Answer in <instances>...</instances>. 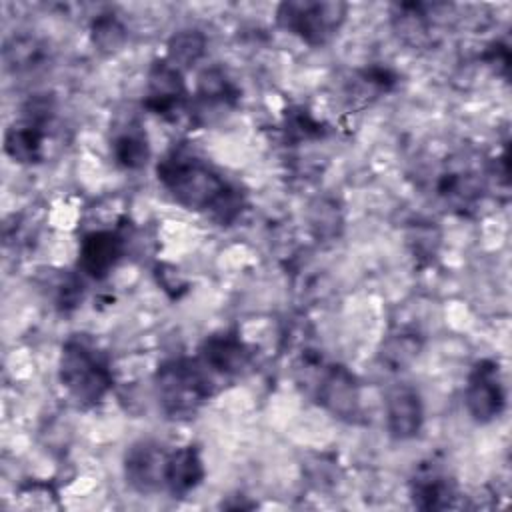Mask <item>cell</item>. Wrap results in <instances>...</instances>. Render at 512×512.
Masks as SVG:
<instances>
[{
  "label": "cell",
  "mask_w": 512,
  "mask_h": 512,
  "mask_svg": "<svg viewBox=\"0 0 512 512\" xmlns=\"http://www.w3.org/2000/svg\"><path fill=\"white\" fill-rule=\"evenodd\" d=\"M160 186L186 210L204 212L220 226L232 224L244 210V194L212 164L188 148H172L156 164Z\"/></svg>",
  "instance_id": "obj_1"
},
{
  "label": "cell",
  "mask_w": 512,
  "mask_h": 512,
  "mask_svg": "<svg viewBox=\"0 0 512 512\" xmlns=\"http://www.w3.org/2000/svg\"><path fill=\"white\" fill-rule=\"evenodd\" d=\"M154 394L172 420H188L214 394L210 370L198 358H168L154 374Z\"/></svg>",
  "instance_id": "obj_2"
},
{
  "label": "cell",
  "mask_w": 512,
  "mask_h": 512,
  "mask_svg": "<svg viewBox=\"0 0 512 512\" xmlns=\"http://www.w3.org/2000/svg\"><path fill=\"white\" fill-rule=\"evenodd\" d=\"M58 378L70 398L82 408L100 404L114 384L106 352L84 336H72L64 342L58 360Z\"/></svg>",
  "instance_id": "obj_3"
},
{
  "label": "cell",
  "mask_w": 512,
  "mask_h": 512,
  "mask_svg": "<svg viewBox=\"0 0 512 512\" xmlns=\"http://www.w3.org/2000/svg\"><path fill=\"white\" fill-rule=\"evenodd\" d=\"M346 16L348 4L340 0H286L276 8V24L308 46L328 44Z\"/></svg>",
  "instance_id": "obj_4"
},
{
  "label": "cell",
  "mask_w": 512,
  "mask_h": 512,
  "mask_svg": "<svg viewBox=\"0 0 512 512\" xmlns=\"http://www.w3.org/2000/svg\"><path fill=\"white\" fill-rule=\"evenodd\" d=\"M52 118L54 100L48 94L32 96L22 108V118L6 130L4 152L18 164L42 162Z\"/></svg>",
  "instance_id": "obj_5"
},
{
  "label": "cell",
  "mask_w": 512,
  "mask_h": 512,
  "mask_svg": "<svg viewBox=\"0 0 512 512\" xmlns=\"http://www.w3.org/2000/svg\"><path fill=\"white\" fill-rule=\"evenodd\" d=\"M312 392L316 402L332 416L354 422L360 416V384L342 364H318L314 368Z\"/></svg>",
  "instance_id": "obj_6"
},
{
  "label": "cell",
  "mask_w": 512,
  "mask_h": 512,
  "mask_svg": "<svg viewBox=\"0 0 512 512\" xmlns=\"http://www.w3.org/2000/svg\"><path fill=\"white\" fill-rule=\"evenodd\" d=\"M464 404L476 422L498 418L506 406V392L494 360H480L472 366L464 388Z\"/></svg>",
  "instance_id": "obj_7"
},
{
  "label": "cell",
  "mask_w": 512,
  "mask_h": 512,
  "mask_svg": "<svg viewBox=\"0 0 512 512\" xmlns=\"http://www.w3.org/2000/svg\"><path fill=\"white\" fill-rule=\"evenodd\" d=\"M186 104V84L182 70L170 64L166 58L154 60L146 74V94L144 108L166 120L176 118V114Z\"/></svg>",
  "instance_id": "obj_8"
},
{
  "label": "cell",
  "mask_w": 512,
  "mask_h": 512,
  "mask_svg": "<svg viewBox=\"0 0 512 512\" xmlns=\"http://www.w3.org/2000/svg\"><path fill=\"white\" fill-rule=\"evenodd\" d=\"M168 450L156 440H138L124 454V478L138 494H154L164 488Z\"/></svg>",
  "instance_id": "obj_9"
},
{
  "label": "cell",
  "mask_w": 512,
  "mask_h": 512,
  "mask_svg": "<svg viewBox=\"0 0 512 512\" xmlns=\"http://www.w3.org/2000/svg\"><path fill=\"white\" fill-rule=\"evenodd\" d=\"M410 498L420 510H446L454 506L458 490L444 462L430 456L416 466L410 480Z\"/></svg>",
  "instance_id": "obj_10"
},
{
  "label": "cell",
  "mask_w": 512,
  "mask_h": 512,
  "mask_svg": "<svg viewBox=\"0 0 512 512\" xmlns=\"http://www.w3.org/2000/svg\"><path fill=\"white\" fill-rule=\"evenodd\" d=\"M126 252V236L116 230H92L80 240L78 268L94 278L104 280Z\"/></svg>",
  "instance_id": "obj_11"
},
{
  "label": "cell",
  "mask_w": 512,
  "mask_h": 512,
  "mask_svg": "<svg viewBox=\"0 0 512 512\" xmlns=\"http://www.w3.org/2000/svg\"><path fill=\"white\" fill-rule=\"evenodd\" d=\"M386 428L394 440H410L418 436L424 424V406L416 388L396 384L386 392L384 400Z\"/></svg>",
  "instance_id": "obj_12"
},
{
  "label": "cell",
  "mask_w": 512,
  "mask_h": 512,
  "mask_svg": "<svg viewBox=\"0 0 512 512\" xmlns=\"http://www.w3.org/2000/svg\"><path fill=\"white\" fill-rule=\"evenodd\" d=\"M198 360L210 374L238 376L250 366L252 350L236 332H218L202 342Z\"/></svg>",
  "instance_id": "obj_13"
},
{
  "label": "cell",
  "mask_w": 512,
  "mask_h": 512,
  "mask_svg": "<svg viewBox=\"0 0 512 512\" xmlns=\"http://www.w3.org/2000/svg\"><path fill=\"white\" fill-rule=\"evenodd\" d=\"M440 4L400 2L392 6V30L398 40L410 48H428L434 42L436 12Z\"/></svg>",
  "instance_id": "obj_14"
},
{
  "label": "cell",
  "mask_w": 512,
  "mask_h": 512,
  "mask_svg": "<svg viewBox=\"0 0 512 512\" xmlns=\"http://www.w3.org/2000/svg\"><path fill=\"white\" fill-rule=\"evenodd\" d=\"M484 190L482 174L468 164L446 166L436 180L438 196L454 208H470Z\"/></svg>",
  "instance_id": "obj_15"
},
{
  "label": "cell",
  "mask_w": 512,
  "mask_h": 512,
  "mask_svg": "<svg viewBox=\"0 0 512 512\" xmlns=\"http://www.w3.org/2000/svg\"><path fill=\"white\" fill-rule=\"evenodd\" d=\"M202 478H204V462L196 446L188 444L168 454L164 488L174 498H182L190 494L202 482Z\"/></svg>",
  "instance_id": "obj_16"
},
{
  "label": "cell",
  "mask_w": 512,
  "mask_h": 512,
  "mask_svg": "<svg viewBox=\"0 0 512 512\" xmlns=\"http://www.w3.org/2000/svg\"><path fill=\"white\" fill-rule=\"evenodd\" d=\"M238 98H240V90L222 68L210 66L200 72L198 84H196L198 114H208V110L210 114L230 110L238 104Z\"/></svg>",
  "instance_id": "obj_17"
},
{
  "label": "cell",
  "mask_w": 512,
  "mask_h": 512,
  "mask_svg": "<svg viewBox=\"0 0 512 512\" xmlns=\"http://www.w3.org/2000/svg\"><path fill=\"white\" fill-rule=\"evenodd\" d=\"M424 340L418 332L398 330L388 334L378 348V362L390 372L406 370L422 352Z\"/></svg>",
  "instance_id": "obj_18"
},
{
  "label": "cell",
  "mask_w": 512,
  "mask_h": 512,
  "mask_svg": "<svg viewBox=\"0 0 512 512\" xmlns=\"http://www.w3.org/2000/svg\"><path fill=\"white\" fill-rule=\"evenodd\" d=\"M46 46L34 36H12L2 48V60L8 72L28 74L38 70L46 62Z\"/></svg>",
  "instance_id": "obj_19"
},
{
  "label": "cell",
  "mask_w": 512,
  "mask_h": 512,
  "mask_svg": "<svg viewBox=\"0 0 512 512\" xmlns=\"http://www.w3.org/2000/svg\"><path fill=\"white\" fill-rule=\"evenodd\" d=\"M110 152L120 168L140 170L150 158V144L146 132L138 124H128L112 138Z\"/></svg>",
  "instance_id": "obj_20"
},
{
  "label": "cell",
  "mask_w": 512,
  "mask_h": 512,
  "mask_svg": "<svg viewBox=\"0 0 512 512\" xmlns=\"http://www.w3.org/2000/svg\"><path fill=\"white\" fill-rule=\"evenodd\" d=\"M206 52V36L196 28H184L170 36L166 46V60L176 68L196 64Z\"/></svg>",
  "instance_id": "obj_21"
},
{
  "label": "cell",
  "mask_w": 512,
  "mask_h": 512,
  "mask_svg": "<svg viewBox=\"0 0 512 512\" xmlns=\"http://www.w3.org/2000/svg\"><path fill=\"white\" fill-rule=\"evenodd\" d=\"M308 224L318 240H334L342 232V210L332 198H318L308 208Z\"/></svg>",
  "instance_id": "obj_22"
},
{
  "label": "cell",
  "mask_w": 512,
  "mask_h": 512,
  "mask_svg": "<svg viewBox=\"0 0 512 512\" xmlns=\"http://www.w3.org/2000/svg\"><path fill=\"white\" fill-rule=\"evenodd\" d=\"M90 38L92 44L104 52V54H114L118 52L126 40H128V30L124 26V22L112 14V12H104L98 14L92 24H90Z\"/></svg>",
  "instance_id": "obj_23"
},
{
  "label": "cell",
  "mask_w": 512,
  "mask_h": 512,
  "mask_svg": "<svg viewBox=\"0 0 512 512\" xmlns=\"http://www.w3.org/2000/svg\"><path fill=\"white\" fill-rule=\"evenodd\" d=\"M284 134L288 142L300 144L322 138L326 128L306 108H290L284 116Z\"/></svg>",
  "instance_id": "obj_24"
},
{
  "label": "cell",
  "mask_w": 512,
  "mask_h": 512,
  "mask_svg": "<svg viewBox=\"0 0 512 512\" xmlns=\"http://www.w3.org/2000/svg\"><path fill=\"white\" fill-rule=\"evenodd\" d=\"M398 82V76L386 66H368L356 74L360 96H380L390 92Z\"/></svg>",
  "instance_id": "obj_25"
},
{
  "label": "cell",
  "mask_w": 512,
  "mask_h": 512,
  "mask_svg": "<svg viewBox=\"0 0 512 512\" xmlns=\"http://www.w3.org/2000/svg\"><path fill=\"white\" fill-rule=\"evenodd\" d=\"M438 232L434 230V226H428V222L424 224H418L410 236H408V242L412 246V252L416 256H432L436 252V246H438Z\"/></svg>",
  "instance_id": "obj_26"
},
{
  "label": "cell",
  "mask_w": 512,
  "mask_h": 512,
  "mask_svg": "<svg viewBox=\"0 0 512 512\" xmlns=\"http://www.w3.org/2000/svg\"><path fill=\"white\" fill-rule=\"evenodd\" d=\"M82 300V282L76 276H64L56 288V304L60 310L68 312Z\"/></svg>",
  "instance_id": "obj_27"
},
{
  "label": "cell",
  "mask_w": 512,
  "mask_h": 512,
  "mask_svg": "<svg viewBox=\"0 0 512 512\" xmlns=\"http://www.w3.org/2000/svg\"><path fill=\"white\" fill-rule=\"evenodd\" d=\"M484 58H486V62H488V64L496 66L502 74H506V72H508V66H510V52H508V48H506V46H502V44H494V46L484 54Z\"/></svg>",
  "instance_id": "obj_28"
}]
</instances>
